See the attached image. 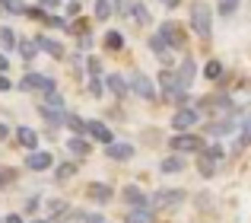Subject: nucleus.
<instances>
[{"mask_svg":"<svg viewBox=\"0 0 251 223\" xmlns=\"http://www.w3.org/2000/svg\"><path fill=\"white\" fill-rule=\"evenodd\" d=\"M191 26H194V32L207 42V38L213 35V10H210L207 3H194L191 6Z\"/></svg>","mask_w":251,"mask_h":223,"instance_id":"nucleus-1","label":"nucleus"},{"mask_svg":"<svg viewBox=\"0 0 251 223\" xmlns=\"http://www.w3.org/2000/svg\"><path fill=\"white\" fill-rule=\"evenodd\" d=\"M184 198H188V195H184V188H159V192L150 198V207H153V211H169V207L181 204Z\"/></svg>","mask_w":251,"mask_h":223,"instance_id":"nucleus-2","label":"nucleus"},{"mask_svg":"<svg viewBox=\"0 0 251 223\" xmlns=\"http://www.w3.org/2000/svg\"><path fill=\"white\" fill-rule=\"evenodd\" d=\"M159 35L169 48H184V45H188V32H184V26L175 23V19H166V23L159 26Z\"/></svg>","mask_w":251,"mask_h":223,"instance_id":"nucleus-3","label":"nucleus"},{"mask_svg":"<svg viewBox=\"0 0 251 223\" xmlns=\"http://www.w3.org/2000/svg\"><path fill=\"white\" fill-rule=\"evenodd\" d=\"M172 150H175V153H181V156H184V153H201V150H203V137L184 131V134L172 137Z\"/></svg>","mask_w":251,"mask_h":223,"instance_id":"nucleus-4","label":"nucleus"},{"mask_svg":"<svg viewBox=\"0 0 251 223\" xmlns=\"http://www.w3.org/2000/svg\"><path fill=\"white\" fill-rule=\"evenodd\" d=\"M223 156H226V153H223V147H220V143H213V147H207V150L201 153V163H197V172H201L203 179H210V175L216 172V163H220Z\"/></svg>","mask_w":251,"mask_h":223,"instance_id":"nucleus-5","label":"nucleus"},{"mask_svg":"<svg viewBox=\"0 0 251 223\" xmlns=\"http://www.w3.org/2000/svg\"><path fill=\"white\" fill-rule=\"evenodd\" d=\"M130 89H134L140 99H156V83L150 80L147 74H140V70H134V74H130Z\"/></svg>","mask_w":251,"mask_h":223,"instance_id":"nucleus-6","label":"nucleus"},{"mask_svg":"<svg viewBox=\"0 0 251 223\" xmlns=\"http://www.w3.org/2000/svg\"><path fill=\"white\" fill-rule=\"evenodd\" d=\"M197 118H201V115H197V112H194V109H178V112H175V115H172V128H175V131H178V134H184V131H188V128H191V124H194V121H197Z\"/></svg>","mask_w":251,"mask_h":223,"instance_id":"nucleus-7","label":"nucleus"},{"mask_svg":"<svg viewBox=\"0 0 251 223\" xmlns=\"http://www.w3.org/2000/svg\"><path fill=\"white\" fill-rule=\"evenodd\" d=\"M19 89H25V93H29V89H45V93H48V89H57V86H54V80H48V77H42V74H25L23 83H19Z\"/></svg>","mask_w":251,"mask_h":223,"instance_id":"nucleus-8","label":"nucleus"},{"mask_svg":"<svg viewBox=\"0 0 251 223\" xmlns=\"http://www.w3.org/2000/svg\"><path fill=\"white\" fill-rule=\"evenodd\" d=\"M86 134L96 137V140H102L105 147H111V143H115V134H111V128L105 121H89V124H86Z\"/></svg>","mask_w":251,"mask_h":223,"instance_id":"nucleus-9","label":"nucleus"},{"mask_svg":"<svg viewBox=\"0 0 251 223\" xmlns=\"http://www.w3.org/2000/svg\"><path fill=\"white\" fill-rule=\"evenodd\" d=\"M54 163V156L45 153V150H35V153H29V160H25V166L32 169V172H45V169Z\"/></svg>","mask_w":251,"mask_h":223,"instance_id":"nucleus-10","label":"nucleus"},{"mask_svg":"<svg viewBox=\"0 0 251 223\" xmlns=\"http://www.w3.org/2000/svg\"><path fill=\"white\" fill-rule=\"evenodd\" d=\"M105 83H108V93L118 96V99H124L127 89H130V80H124L121 74H108V77H105Z\"/></svg>","mask_w":251,"mask_h":223,"instance_id":"nucleus-11","label":"nucleus"},{"mask_svg":"<svg viewBox=\"0 0 251 223\" xmlns=\"http://www.w3.org/2000/svg\"><path fill=\"white\" fill-rule=\"evenodd\" d=\"M86 195H89L92 201H99V204H105V201H111V198H115L111 185H105V182H92V185L86 188Z\"/></svg>","mask_w":251,"mask_h":223,"instance_id":"nucleus-12","label":"nucleus"},{"mask_svg":"<svg viewBox=\"0 0 251 223\" xmlns=\"http://www.w3.org/2000/svg\"><path fill=\"white\" fill-rule=\"evenodd\" d=\"M35 42H38V48H42V51H48V55L54 57V61H61V57H64V45L57 42V38H48V35H38Z\"/></svg>","mask_w":251,"mask_h":223,"instance_id":"nucleus-13","label":"nucleus"},{"mask_svg":"<svg viewBox=\"0 0 251 223\" xmlns=\"http://www.w3.org/2000/svg\"><path fill=\"white\" fill-rule=\"evenodd\" d=\"M194 61H191V57H188V61H181V67H178V74H175V80H178V86H181V89H188L191 86V83H194Z\"/></svg>","mask_w":251,"mask_h":223,"instance_id":"nucleus-14","label":"nucleus"},{"mask_svg":"<svg viewBox=\"0 0 251 223\" xmlns=\"http://www.w3.org/2000/svg\"><path fill=\"white\" fill-rule=\"evenodd\" d=\"M16 140L23 143V147H29L32 153H35V147H38V134L29 128V124H23V128H16Z\"/></svg>","mask_w":251,"mask_h":223,"instance_id":"nucleus-15","label":"nucleus"},{"mask_svg":"<svg viewBox=\"0 0 251 223\" xmlns=\"http://www.w3.org/2000/svg\"><path fill=\"white\" fill-rule=\"evenodd\" d=\"M121 198L127 201V204H134V207H147V204H150V198H147V195H143L137 185H127V188H124V195H121Z\"/></svg>","mask_w":251,"mask_h":223,"instance_id":"nucleus-16","label":"nucleus"},{"mask_svg":"<svg viewBox=\"0 0 251 223\" xmlns=\"http://www.w3.org/2000/svg\"><path fill=\"white\" fill-rule=\"evenodd\" d=\"M105 156H108V160H130V156H134V147H130V143H111V147H105Z\"/></svg>","mask_w":251,"mask_h":223,"instance_id":"nucleus-17","label":"nucleus"},{"mask_svg":"<svg viewBox=\"0 0 251 223\" xmlns=\"http://www.w3.org/2000/svg\"><path fill=\"white\" fill-rule=\"evenodd\" d=\"M124 223H156V214L150 207H134V211L124 217Z\"/></svg>","mask_w":251,"mask_h":223,"instance_id":"nucleus-18","label":"nucleus"},{"mask_svg":"<svg viewBox=\"0 0 251 223\" xmlns=\"http://www.w3.org/2000/svg\"><path fill=\"white\" fill-rule=\"evenodd\" d=\"M201 109H220V112H229L232 109V102H229V96H207V99L201 102ZM229 115H232V112H229Z\"/></svg>","mask_w":251,"mask_h":223,"instance_id":"nucleus-19","label":"nucleus"},{"mask_svg":"<svg viewBox=\"0 0 251 223\" xmlns=\"http://www.w3.org/2000/svg\"><path fill=\"white\" fill-rule=\"evenodd\" d=\"M38 112H42V118H45L48 124H54V128H61V124L67 121V115H64V109H51V106H42Z\"/></svg>","mask_w":251,"mask_h":223,"instance_id":"nucleus-20","label":"nucleus"},{"mask_svg":"<svg viewBox=\"0 0 251 223\" xmlns=\"http://www.w3.org/2000/svg\"><path fill=\"white\" fill-rule=\"evenodd\" d=\"M0 6L13 16H29V3H23V0H0Z\"/></svg>","mask_w":251,"mask_h":223,"instance_id":"nucleus-21","label":"nucleus"},{"mask_svg":"<svg viewBox=\"0 0 251 223\" xmlns=\"http://www.w3.org/2000/svg\"><path fill=\"white\" fill-rule=\"evenodd\" d=\"M159 169H162V172H169V175H172V172H181V169H184V156H178V153H175V156H166Z\"/></svg>","mask_w":251,"mask_h":223,"instance_id":"nucleus-22","label":"nucleus"},{"mask_svg":"<svg viewBox=\"0 0 251 223\" xmlns=\"http://www.w3.org/2000/svg\"><path fill=\"white\" fill-rule=\"evenodd\" d=\"M105 48H108V51H121L124 48V35H121V32H115V29L105 32Z\"/></svg>","mask_w":251,"mask_h":223,"instance_id":"nucleus-23","label":"nucleus"},{"mask_svg":"<svg viewBox=\"0 0 251 223\" xmlns=\"http://www.w3.org/2000/svg\"><path fill=\"white\" fill-rule=\"evenodd\" d=\"M67 147H70V153H76V156H89V140H83V137H70Z\"/></svg>","mask_w":251,"mask_h":223,"instance_id":"nucleus-24","label":"nucleus"},{"mask_svg":"<svg viewBox=\"0 0 251 223\" xmlns=\"http://www.w3.org/2000/svg\"><path fill=\"white\" fill-rule=\"evenodd\" d=\"M0 45H3V55L10 48H16V32H13L10 26H3V29H0Z\"/></svg>","mask_w":251,"mask_h":223,"instance_id":"nucleus-25","label":"nucleus"},{"mask_svg":"<svg viewBox=\"0 0 251 223\" xmlns=\"http://www.w3.org/2000/svg\"><path fill=\"white\" fill-rule=\"evenodd\" d=\"M76 169H80V163H64V166H57V169H54V179H57V182H67L70 175L76 172Z\"/></svg>","mask_w":251,"mask_h":223,"instance_id":"nucleus-26","label":"nucleus"},{"mask_svg":"<svg viewBox=\"0 0 251 223\" xmlns=\"http://www.w3.org/2000/svg\"><path fill=\"white\" fill-rule=\"evenodd\" d=\"M19 55H23L25 61H32V57L38 55V42H29V38H23V42H19Z\"/></svg>","mask_w":251,"mask_h":223,"instance_id":"nucleus-27","label":"nucleus"},{"mask_svg":"<svg viewBox=\"0 0 251 223\" xmlns=\"http://www.w3.org/2000/svg\"><path fill=\"white\" fill-rule=\"evenodd\" d=\"M242 0H216V13H223V16H232L235 10H239Z\"/></svg>","mask_w":251,"mask_h":223,"instance_id":"nucleus-28","label":"nucleus"},{"mask_svg":"<svg viewBox=\"0 0 251 223\" xmlns=\"http://www.w3.org/2000/svg\"><path fill=\"white\" fill-rule=\"evenodd\" d=\"M86 124H89V121H83L80 115L67 112V128H70V131H76V134H86Z\"/></svg>","mask_w":251,"mask_h":223,"instance_id":"nucleus-29","label":"nucleus"},{"mask_svg":"<svg viewBox=\"0 0 251 223\" xmlns=\"http://www.w3.org/2000/svg\"><path fill=\"white\" fill-rule=\"evenodd\" d=\"M111 13H115V3H111V0H96V16L99 19H108Z\"/></svg>","mask_w":251,"mask_h":223,"instance_id":"nucleus-30","label":"nucleus"},{"mask_svg":"<svg viewBox=\"0 0 251 223\" xmlns=\"http://www.w3.org/2000/svg\"><path fill=\"white\" fill-rule=\"evenodd\" d=\"M203 77H207V80H220V77H223V64H220V61H207Z\"/></svg>","mask_w":251,"mask_h":223,"instance_id":"nucleus-31","label":"nucleus"},{"mask_svg":"<svg viewBox=\"0 0 251 223\" xmlns=\"http://www.w3.org/2000/svg\"><path fill=\"white\" fill-rule=\"evenodd\" d=\"M45 102H48L51 109H64V99H61V93H57V89H48V93H45Z\"/></svg>","mask_w":251,"mask_h":223,"instance_id":"nucleus-32","label":"nucleus"},{"mask_svg":"<svg viewBox=\"0 0 251 223\" xmlns=\"http://www.w3.org/2000/svg\"><path fill=\"white\" fill-rule=\"evenodd\" d=\"M232 128H235V124H232V118H229V121H223V124H210L207 134H229Z\"/></svg>","mask_w":251,"mask_h":223,"instance_id":"nucleus-33","label":"nucleus"},{"mask_svg":"<svg viewBox=\"0 0 251 223\" xmlns=\"http://www.w3.org/2000/svg\"><path fill=\"white\" fill-rule=\"evenodd\" d=\"M48 211H51V217H64V211H70V207H67V201H48Z\"/></svg>","mask_w":251,"mask_h":223,"instance_id":"nucleus-34","label":"nucleus"},{"mask_svg":"<svg viewBox=\"0 0 251 223\" xmlns=\"http://www.w3.org/2000/svg\"><path fill=\"white\" fill-rule=\"evenodd\" d=\"M86 67H89L92 80H99V77H102V61H99V57H89V61H86Z\"/></svg>","mask_w":251,"mask_h":223,"instance_id":"nucleus-35","label":"nucleus"},{"mask_svg":"<svg viewBox=\"0 0 251 223\" xmlns=\"http://www.w3.org/2000/svg\"><path fill=\"white\" fill-rule=\"evenodd\" d=\"M150 48H153L156 55H166V48H169V45L162 42V35H153V38H150Z\"/></svg>","mask_w":251,"mask_h":223,"instance_id":"nucleus-36","label":"nucleus"},{"mask_svg":"<svg viewBox=\"0 0 251 223\" xmlns=\"http://www.w3.org/2000/svg\"><path fill=\"white\" fill-rule=\"evenodd\" d=\"M134 19H137V23H150V13H147L143 3H134Z\"/></svg>","mask_w":251,"mask_h":223,"instance_id":"nucleus-37","label":"nucleus"},{"mask_svg":"<svg viewBox=\"0 0 251 223\" xmlns=\"http://www.w3.org/2000/svg\"><path fill=\"white\" fill-rule=\"evenodd\" d=\"M10 182H16V169H0V188L10 185Z\"/></svg>","mask_w":251,"mask_h":223,"instance_id":"nucleus-38","label":"nucleus"},{"mask_svg":"<svg viewBox=\"0 0 251 223\" xmlns=\"http://www.w3.org/2000/svg\"><path fill=\"white\" fill-rule=\"evenodd\" d=\"M29 16H32V19H38V23H45V19H48V13H45L42 6H29Z\"/></svg>","mask_w":251,"mask_h":223,"instance_id":"nucleus-39","label":"nucleus"},{"mask_svg":"<svg viewBox=\"0 0 251 223\" xmlns=\"http://www.w3.org/2000/svg\"><path fill=\"white\" fill-rule=\"evenodd\" d=\"M45 26H51V29H64L67 23H64L61 16H51V13H48V19H45Z\"/></svg>","mask_w":251,"mask_h":223,"instance_id":"nucleus-40","label":"nucleus"},{"mask_svg":"<svg viewBox=\"0 0 251 223\" xmlns=\"http://www.w3.org/2000/svg\"><path fill=\"white\" fill-rule=\"evenodd\" d=\"M242 143H251V121L242 124Z\"/></svg>","mask_w":251,"mask_h":223,"instance_id":"nucleus-41","label":"nucleus"},{"mask_svg":"<svg viewBox=\"0 0 251 223\" xmlns=\"http://www.w3.org/2000/svg\"><path fill=\"white\" fill-rule=\"evenodd\" d=\"M83 223H105L102 214H83Z\"/></svg>","mask_w":251,"mask_h":223,"instance_id":"nucleus-42","label":"nucleus"},{"mask_svg":"<svg viewBox=\"0 0 251 223\" xmlns=\"http://www.w3.org/2000/svg\"><path fill=\"white\" fill-rule=\"evenodd\" d=\"M89 89H92V96H102V80H92Z\"/></svg>","mask_w":251,"mask_h":223,"instance_id":"nucleus-43","label":"nucleus"},{"mask_svg":"<svg viewBox=\"0 0 251 223\" xmlns=\"http://www.w3.org/2000/svg\"><path fill=\"white\" fill-rule=\"evenodd\" d=\"M6 89H13V83L6 80V74H0V93H6Z\"/></svg>","mask_w":251,"mask_h":223,"instance_id":"nucleus-44","label":"nucleus"},{"mask_svg":"<svg viewBox=\"0 0 251 223\" xmlns=\"http://www.w3.org/2000/svg\"><path fill=\"white\" fill-rule=\"evenodd\" d=\"M127 6H130V0H115V10L118 13H127Z\"/></svg>","mask_w":251,"mask_h":223,"instance_id":"nucleus-45","label":"nucleus"},{"mask_svg":"<svg viewBox=\"0 0 251 223\" xmlns=\"http://www.w3.org/2000/svg\"><path fill=\"white\" fill-rule=\"evenodd\" d=\"M35 207H38V198H29V201H25V214H32Z\"/></svg>","mask_w":251,"mask_h":223,"instance_id":"nucleus-46","label":"nucleus"},{"mask_svg":"<svg viewBox=\"0 0 251 223\" xmlns=\"http://www.w3.org/2000/svg\"><path fill=\"white\" fill-rule=\"evenodd\" d=\"M76 13H80V3H76V0H74V3H67V16H76Z\"/></svg>","mask_w":251,"mask_h":223,"instance_id":"nucleus-47","label":"nucleus"},{"mask_svg":"<svg viewBox=\"0 0 251 223\" xmlns=\"http://www.w3.org/2000/svg\"><path fill=\"white\" fill-rule=\"evenodd\" d=\"M6 67H10V61H6V55H3V51H0V70H3V74H6Z\"/></svg>","mask_w":251,"mask_h":223,"instance_id":"nucleus-48","label":"nucleus"},{"mask_svg":"<svg viewBox=\"0 0 251 223\" xmlns=\"http://www.w3.org/2000/svg\"><path fill=\"white\" fill-rule=\"evenodd\" d=\"M3 137H10V128H6V124L0 121V140H3Z\"/></svg>","mask_w":251,"mask_h":223,"instance_id":"nucleus-49","label":"nucleus"},{"mask_svg":"<svg viewBox=\"0 0 251 223\" xmlns=\"http://www.w3.org/2000/svg\"><path fill=\"white\" fill-rule=\"evenodd\" d=\"M57 3H61V0H42V6H54V10H57Z\"/></svg>","mask_w":251,"mask_h":223,"instance_id":"nucleus-50","label":"nucleus"},{"mask_svg":"<svg viewBox=\"0 0 251 223\" xmlns=\"http://www.w3.org/2000/svg\"><path fill=\"white\" fill-rule=\"evenodd\" d=\"M159 3H166L169 10H172V6H178V3H181V0H159Z\"/></svg>","mask_w":251,"mask_h":223,"instance_id":"nucleus-51","label":"nucleus"},{"mask_svg":"<svg viewBox=\"0 0 251 223\" xmlns=\"http://www.w3.org/2000/svg\"><path fill=\"white\" fill-rule=\"evenodd\" d=\"M6 223H23V220H19L16 214H10V217H6Z\"/></svg>","mask_w":251,"mask_h":223,"instance_id":"nucleus-52","label":"nucleus"},{"mask_svg":"<svg viewBox=\"0 0 251 223\" xmlns=\"http://www.w3.org/2000/svg\"><path fill=\"white\" fill-rule=\"evenodd\" d=\"M35 223H42V220H35Z\"/></svg>","mask_w":251,"mask_h":223,"instance_id":"nucleus-53","label":"nucleus"}]
</instances>
